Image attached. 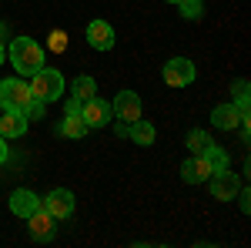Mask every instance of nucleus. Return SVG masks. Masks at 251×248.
Wrapping results in <instances>:
<instances>
[{"mask_svg": "<svg viewBox=\"0 0 251 248\" xmlns=\"http://www.w3.org/2000/svg\"><path fill=\"white\" fill-rule=\"evenodd\" d=\"M3 60H7V47L0 44V64H3Z\"/></svg>", "mask_w": 251, "mask_h": 248, "instance_id": "b1692460", "label": "nucleus"}, {"mask_svg": "<svg viewBox=\"0 0 251 248\" xmlns=\"http://www.w3.org/2000/svg\"><path fill=\"white\" fill-rule=\"evenodd\" d=\"M111 111H114V117H121L124 124H134L137 117H141V97H137L134 91H121V94L114 97V104H111Z\"/></svg>", "mask_w": 251, "mask_h": 248, "instance_id": "6e6552de", "label": "nucleus"}, {"mask_svg": "<svg viewBox=\"0 0 251 248\" xmlns=\"http://www.w3.org/2000/svg\"><path fill=\"white\" fill-rule=\"evenodd\" d=\"M127 138H131L134 144H141V148H148V144H154L157 131H154V124H151V121L137 117L134 124H127Z\"/></svg>", "mask_w": 251, "mask_h": 248, "instance_id": "2eb2a0df", "label": "nucleus"}, {"mask_svg": "<svg viewBox=\"0 0 251 248\" xmlns=\"http://www.w3.org/2000/svg\"><path fill=\"white\" fill-rule=\"evenodd\" d=\"M3 161H7V138L0 134V165H3Z\"/></svg>", "mask_w": 251, "mask_h": 248, "instance_id": "5701e85b", "label": "nucleus"}, {"mask_svg": "<svg viewBox=\"0 0 251 248\" xmlns=\"http://www.w3.org/2000/svg\"><path fill=\"white\" fill-rule=\"evenodd\" d=\"M164 3H174V7H177V3H181V0H164Z\"/></svg>", "mask_w": 251, "mask_h": 248, "instance_id": "a878e982", "label": "nucleus"}, {"mask_svg": "<svg viewBox=\"0 0 251 248\" xmlns=\"http://www.w3.org/2000/svg\"><path fill=\"white\" fill-rule=\"evenodd\" d=\"M177 10H181V17H184V20H198L201 14H204V0H181Z\"/></svg>", "mask_w": 251, "mask_h": 248, "instance_id": "6ab92c4d", "label": "nucleus"}, {"mask_svg": "<svg viewBox=\"0 0 251 248\" xmlns=\"http://www.w3.org/2000/svg\"><path fill=\"white\" fill-rule=\"evenodd\" d=\"M204 161H208V165H211L214 171H221V168H228V154H225V148H221V144H208V148H204Z\"/></svg>", "mask_w": 251, "mask_h": 248, "instance_id": "a211bd4d", "label": "nucleus"}, {"mask_svg": "<svg viewBox=\"0 0 251 248\" xmlns=\"http://www.w3.org/2000/svg\"><path fill=\"white\" fill-rule=\"evenodd\" d=\"M27 221H30V235H34L37 242H47V238H54V228H57V218H54L50 211L44 208V205H40V208L34 211V215H30Z\"/></svg>", "mask_w": 251, "mask_h": 248, "instance_id": "9b49d317", "label": "nucleus"}, {"mask_svg": "<svg viewBox=\"0 0 251 248\" xmlns=\"http://www.w3.org/2000/svg\"><path fill=\"white\" fill-rule=\"evenodd\" d=\"M87 131H91V128H87V121L80 117V111H64V121H60V134H64V138H74V141H77V138H84Z\"/></svg>", "mask_w": 251, "mask_h": 248, "instance_id": "dca6fc26", "label": "nucleus"}, {"mask_svg": "<svg viewBox=\"0 0 251 248\" xmlns=\"http://www.w3.org/2000/svg\"><path fill=\"white\" fill-rule=\"evenodd\" d=\"M211 144V134H204L201 128H194V131H188V148H191L194 154H201L204 148Z\"/></svg>", "mask_w": 251, "mask_h": 248, "instance_id": "aec40b11", "label": "nucleus"}, {"mask_svg": "<svg viewBox=\"0 0 251 248\" xmlns=\"http://www.w3.org/2000/svg\"><path fill=\"white\" fill-rule=\"evenodd\" d=\"M214 174V168L204 161V154H194V158H188L184 165H181V178L188 181V185H201V181H208Z\"/></svg>", "mask_w": 251, "mask_h": 248, "instance_id": "9d476101", "label": "nucleus"}, {"mask_svg": "<svg viewBox=\"0 0 251 248\" xmlns=\"http://www.w3.org/2000/svg\"><path fill=\"white\" fill-rule=\"evenodd\" d=\"M71 94L77 97V101H91V97H97V81L91 74H80L74 81V87H71Z\"/></svg>", "mask_w": 251, "mask_h": 248, "instance_id": "f3484780", "label": "nucleus"}, {"mask_svg": "<svg viewBox=\"0 0 251 248\" xmlns=\"http://www.w3.org/2000/svg\"><path fill=\"white\" fill-rule=\"evenodd\" d=\"M40 205L50 211L57 221H64V218H71V215H74V194H71L67 188H54L50 194H44V198H40Z\"/></svg>", "mask_w": 251, "mask_h": 248, "instance_id": "39448f33", "label": "nucleus"}, {"mask_svg": "<svg viewBox=\"0 0 251 248\" xmlns=\"http://www.w3.org/2000/svg\"><path fill=\"white\" fill-rule=\"evenodd\" d=\"M3 34H7V27H3V24H0V40H3Z\"/></svg>", "mask_w": 251, "mask_h": 248, "instance_id": "393cba45", "label": "nucleus"}, {"mask_svg": "<svg viewBox=\"0 0 251 248\" xmlns=\"http://www.w3.org/2000/svg\"><path fill=\"white\" fill-rule=\"evenodd\" d=\"M194 64L188 57H171L164 64V84H171V87H188L194 81Z\"/></svg>", "mask_w": 251, "mask_h": 248, "instance_id": "20e7f679", "label": "nucleus"}, {"mask_svg": "<svg viewBox=\"0 0 251 248\" xmlns=\"http://www.w3.org/2000/svg\"><path fill=\"white\" fill-rule=\"evenodd\" d=\"M44 108H47V104H44L40 97H30V101H27V108H24L27 121H37V117H44Z\"/></svg>", "mask_w": 251, "mask_h": 248, "instance_id": "412c9836", "label": "nucleus"}, {"mask_svg": "<svg viewBox=\"0 0 251 248\" xmlns=\"http://www.w3.org/2000/svg\"><path fill=\"white\" fill-rule=\"evenodd\" d=\"M37 208H40V198L34 194V191L17 188L14 194H10V211H14L17 218H30V215H34Z\"/></svg>", "mask_w": 251, "mask_h": 248, "instance_id": "f8f14e48", "label": "nucleus"}, {"mask_svg": "<svg viewBox=\"0 0 251 248\" xmlns=\"http://www.w3.org/2000/svg\"><path fill=\"white\" fill-rule=\"evenodd\" d=\"M80 117L87 121V128H107V124H111V117H114V111H111V104H107V101L91 97V101H84V104H80Z\"/></svg>", "mask_w": 251, "mask_h": 248, "instance_id": "423d86ee", "label": "nucleus"}, {"mask_svg": "<svg viewBox=\"0 0 251 248\" xmlns=\"http://www.w3.org/2000/svg\"><path fill=\"white\" fill-rule=\"evenodd\" d=\"M7 60L17 67V74L30 77L44 67V47L34 37H14L10 47H7Z\"/></svg>", "mask_w": 251, "mask_h": 248, "instance_id": "f257e3e1", "label": "nucleus"}, {"mask_svg": "<svg viewBox=\"0 0 251 248\" xmlns=\"http://www.w3.org/2000/svg\"><path fill=\"white\" fill-rule=\"evenodd\" d=\"M211 124L214 128H221V131H231L241 124V114H238V108L234 104H218L211 111Z\"/></svg>", "mask_w": 251, "mask_h": 248, "instance_id": "4468645a", "label": "nucleus"}, {"mask_svg": "<svg viewBox=\"0 0 251 248\" xmlns=\"http://www.w3.org/2000/svg\"><path fill=\"white\" fill-rule=\"evenodd\" d=\"M30 94L40 97L44 104L57 101V97L64 94V74L54 71V67H40L37 74H30Z\"/></svg>", "mask_w": 251, "mask_h": 248, "instance_id": "f03ea898", "label": "nucleus"}, {"mask_svg": "<svg viewBox=\"0 0 251 248\" xmlns=\"http://www.w3.org/2000/svg\"><path fill=\"white\" fill-rule=\"evenodd\" d=\"M87 44L94 51H111L114 47V27L107 20H91L87 24Z\"/></svg>", "mask_w": 251, "mask_h": 248, "instance_id": "1a4fd4ad", "label": "nucleus"}, {"mask_svg": "<svg viewBox=\"0 0 251 248\" xmlns=\"http://www.w3.org/2000/svg\"><path fill=\"white\" fill-rule=\"evenodd\" d=\"M27 114L24 111H3V117H0V134L10 141V138H24L27 134Z\"/></svg>", "mask_w": 251, "mask_h": 248, "instance_id": "ddd939ff", "label": "nucleus"}, {"mask_svg": "<svg viewBox=\"0 0 251 248\" xmlns=\"http://www.w3.org/2000/svg\"><path fill=\"white\" fill-rule=\"evenodd\" d=\"M30 97H34L30 94V84H24L20 77L0 81V108H3V111H24Z\"/></svg>", "mask_w": 251, "mask_h": 248, "instance_id": "7ed1b4c3", "label": "nucleus"}, {"mask_svg": "<svg viewBox=\"0 0 251 248\" xmlns=\"http://www.w3.org/2000/svg\"><path fill=\"white\" fill-rule=\"evenodd\" d=\"M238 188H241V181L231 168H221V171L211 174V198H218V201H231Z\"/></svg>", "mask_w": 251, "mask_h": 248, "instance_id": "0eeeda50", "label": "nucleus"}, {"mask_svg": "<svg viewBox=\"0 0 251 248\" xmlns=\"http://www.w3.org/2000/svg\"><path fill=\"white\" fill-rule=\"evenodd\" d=\"M47 47H50L54 54H64V51H67V34H64V30H50V40H47Z\"/></svg>", "mask_w": 251, "mask_h": 248, "instance_id": "4be33fe9", "label": "nucleus"}]
</instances>
